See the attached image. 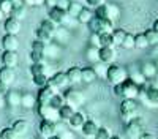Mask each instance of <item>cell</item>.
Masks as SVG:
<instances>
[{
	"mask_svg": "<svg viewBox=\"0 0 158 139\" xmlns=\"http://www.w3.org/2000/svg\"><path fill=\"white\" fill-rule=\"evenodd\" d=\"M152 29H153V30H155V32L158 33V19H156V21L153 22V27H152Z\"/></svg>",
	"mask_w": 158,
	"mask_h": 139,
	"instance_id": "91938a15",
	"label": "cell"
},
{
	"mask_svg": "<svg viewBox=\"0 0 158 139\" xmlns=\"http://www.w3.org/2000/svg\"><path fill=\"white\" fill-rule=\"evenodd\" d=\"M16 79V74H15V70L13 68H8V67H2L0 68V81L5 82L6 85L13 84Z\"/></svg>",
	"mask_w": 158,
	"mask_h": 139,
	"instance_id": "7402d4cb",
	"label": "cell"
},
{
	"mask_svg": "<svg viewBox=\"0 0 158 139\" xmlns=\"http://www.w3.org/2000/svg\"><path fill=\"white\" fill-rule=\"evenodd\" d=\"M71 2H73V0H57V8H60L63 11H68Z\"/></svg>",
	"mask_w": 158,
	"mask_h": 139,
	"instance_id": "f907efd6",
	"label": "cell"
},
{
	"mask_svg": "<svg viewBox=\"0 0 158 139\" xmlns=\"http://www.w3.org/2000/svg\"><path fill=\"white\" fill-rule=\"evenodd\" d=\"M156 19H158V18H156Z\"/></svg>",
	"mask_w": 158,
	"mask_h": 139,
	"instance_id": "003e7915",
	"label": "cell"
},
{
	"mask_svg": "<svg viewBox=\"0 0 158 139\" xmlns=\"http://www.w3.org/2000/svg\"><path fill=\"white\" fill-rule=\"evenodd\" d=\"M0 10L5 13V16H11V13H13V10H15V6H13L11 0H0Z\"/></svg>",
	"mask_w": 158,
	"mask_h": 139,
	"instance_id": "74e56055",
	"label": "cell"
},
{
	"mask_svg": "<svg viewBox=\"0 0 158 139\" xmlns=\"http://www.w3.org/2000/svg\"><path fill=\"white\" fill-rule=\"evenodd\" d=\"M111 131L106 128V126H100L98 128V131H97V134L94 136V139H111Z\"/></svg>",
	"mask_w": 158,
	"mask_h": 139,
	"instance_id": "ab89813d",
	"label": "cell"
},
{
	"mask_svg": "<svg viewBox=\"0 0 158 139\" xmlns=\"http://www.w3.org/2000/svg\"><path fill=\"white\" fill-rule=\"evenodd\" d=\"M36 111L40 114L41 120H51V122H59V109L52 108L51 104H38Z\"/></svg>",
	"mask_w": 158,
	"mask_h": 139,
	"instance_id": "52a82bcc",
	"label": "cell"
},
{
	"mask_svg": "<svg viewBox=\"0 0 158 139\" xmlns=\"http://www.w3.org/2000/svg\"><path fill=\"white\" fill-rule=\"evenodd\" d=\"M90 30L92 33H112L114 30V21L111 19H100V18H94L90 21Z\"/></svg>",
	"mask_w": 158,
	"mask_h": 139,
	"instance_id": "277c9868",
	"label": "cell"
},
{
	"mask_svg": "<svg viewBox=\"0 0 158 139\" xmlns=\"http://www.w3.org/2000/svg\"><path fill=\"white\" fill-rule=\"evenodd\" d=\"M100 47H114V38L112 33H100Z\"/></svg>",
	"mask_w": 158,
	"mask_h": 139,
	"instance_id": "4dcf8cb0",
	"label": "cell"
},
{
	"mask_svg": "<svg viewBox=\"0 0 158 139\" xmlns=\"http://www.w3.org/2000/svg\"><path fill=\"white\" fill-rule=\"evenodd\" d=\"M135 47H138V49L149 47V41H147V38H146V35H144V33L135 35Z\"/></svg>",
	"mask_w": 158,
	"mask_h": 139,
	"instance_id": "d590c367",
	"label": "cell"
},
{
	"mask_svg": "<svg viewBox=\"0 0 158 139\" xmlns=\"http://www.w3.org/2000/svg\"><path fill=\"white\" fill-rule=\"evenodd\" d=\"M48 16H49L48 19H51L54 24H57V25H65V22H67V19H68V13L56 6V8H51V10H49V14H48Z\"/></svg>",
	"mask_w": 158,
	"mask_h": 139,
	"instance_id": "4fadbf2b",
	"label": "cell"
},
{
	"mask_svg": "<svg viewBox=\"0 0 158 139\" xmlns=\"http://www.w3.org/2000/svg\"><path fill=\"white\" fill-rule=\"evenodd\" d=\"M90 46L100 47V36H98V33H92V36H90Z\"/></svg>",
	"mask_w": 158,
	"mask_h": 139,
	"instance_id": "816d5d0a",
	"label": "cell"
},
{
	"mask_svg": "<svg viewBox=\"0 0 158 139\" xmlns=\"http://www.w3.org/2000/svg\"><path fill=\"white\" fill-rule=\"evenodd\" d=\"M3 19H5V13H3L2 10H0V22H2Z\"/></svg>",
	"mask_w": 158,
	"mask_h": 139,
	"instance_id": "94428289",
	"label": "cell"
},
{
	"mask_svg": "<svg viewBox=\"0 0 158 139\" xmlns=\"http://www.w3.org/2000/svg\"><path fill=\"white\" fill-rule=\"evenodd\" d=\"M0 137L2 139H18L16 133L13 131L11 126H6V128H3L2 131H0Z\"/></svg>",
	"mask_w": 158,
	"mask_h": 139,
	"instance_id": "7bdbcfd3",
	"label": "cell"
},
{
	"mask_svg": "<svg viewBox=\"0 0 158 139\" xmlns=\"http://www.w3.org/2000/svg\"><path fill=\"white\" fill-rule=\"evenodd\" d=\"M108 11H109V19L111 21H115L120 16V10H118V6L114 5V3H108Z\"/></svg>",
	"mask_w": 158,
	"mask_h": 139,
	"instance_id": "b9f144b4",
	"label": "cell"
},
{
	"mask_svg": "<svg viewBox=\"0 0 158 139\" xmlns=\"http://www.w3.org/2000/svg\"><path fill=\"white\" fill-rule=\"evenodd\" d=\"M95 71H97V76H101V78H106V71H108V65H104V63L98 62L95 63Z\"/></svg>",
	"mask_w": 158,
	"mask_h": 139,
	"instance_id": "bcb514c9",
	"label": "cell"
},
{
	"mask_svg": "<svg viewBox=\"0 0 158 139\" xmlns=\"http://www.w3.org/2000/svg\"><path fill=\"white\" fill-rule=\"evenodd\" d=\"M36 96L33 93H22V100H21V106L25 109H33L36 106Z\"/></svg>",
	"mask_w": 158,
	"mask_h": 139,
	"instance_id": "4316f807",
	"label": "cell"
},
{
	"mask_svg": "<svg viewBox=\"0 0 158 139\" xmlns=\"http://www.w3.org/2000/svg\"><path fill=\"white\" fill-rule=\"evenodd\" d=\"M2 63L3 67H8V68H13L15 70L19 63V55L16 51H3L2 54Z\"/></svg>",
	"mask_w": 158,
	"mask_h": 139,
	"instance_id": "2e32d148",
	"label": "cell"
},
{
	"mask_svg": "<svg viewBox=\"0 0 158 139\" xmlns=\"http://www.w3.org/2000/svg\"><path fill=\"white\" fill-rule=\"evenodd\" d=\"M25 14H27V8H25V6H22V8H15V10H13V13H11V16L16 18V19H19V21L24 19Z\"/></svg>",
	"mask_w": 158,
	"mask_h": 139,
	"instance_id": "7dc6e473",
	"label": "cell"
},
{
	"mask_svg": "<svg viewBox=\"0 0 158 139\" xmlns=\"http://www.w3.org/2000/svg\"><path fill=\"white\" fill-rule=\"evenodd\" d=\"M25 6H35V0H22Z\"/></svg>",
	"mask_w": 158,
	"mask_h": 139,
	"instance_id": "680465c9",
	"label": "cell"
},
{
	"mask_svg": "<svg viewBox=\"0 0 158 139\" xmlns=\"http://www.w3.org/2000/svg\"><path fill=\"white\" fill-rule=\"evenodd\" d=\"M44 52H35V51H30V60L32 63H44Z\"/></svg>",
	"mask_w": 158,
	"mask_h": 139,
	"instance_id": "ee69618b",
	"label": "cell"
},
{
	"mask_svg": "<svg viewBox=\"0 0 158 139\" xmlns=\"http://www.w3.org/2000/svg\"><path fill=\"white\" fill-rule=\"evenodd\" d=\"M144 35H146L147 41H149V46H156L158 44V33L153 29H147L146 32H144Z\"/></svg>",
	"mask_w": 158,
	"mask_h": 139,
	"instance_id": "8d00e7d4",
	"label": "cell"
},
{
	"mask_svg": "<svg viewBox=\"0 0 158 139\" xmlns=\"http://www.w3.org/2000/svg\"><path fill=\"white\" fill-rule=\"evenodd\" d=\"M57 122H51V120H41L40 122V126H38V131L44 139L51 137V136H56L57 134Z\"/></svg>",
	"mask_w": 158,
	"mask_h": 139,
	"instance_id": "30bf717a",
	"label": "cell"
},
{
	"mask_svg": "<svg viewBox=\"0 0 158 139\" xmlns=\"http://www.w3.org/2000/svg\"><path fill=\"white\" fill-rule=\"evenodd\" d=\"M52 108H56V109H60L63 104H65V100H63V95H60V93H56L54 95V98L51 100V103H49Z\"/></svg>",
	"mask_w": 158,
	"mask_h": 139,
	"instance_id": "60d3db41",
	"label": "cell"
},
{
	"mask_svg": "<svg viewBox=\"0 0 158 139\" xmlns=\"http://www.w3.org/2000/svg\"><path fill=\"white\" fill-rule=\"evenodd\" d=\"M114 93L117 96H120L122 100L123 98H128V100H138L139 95H141V87L136 85L133 81H131L130 78L122 82V84H118L114 87Z\"/></svg>",
	"mask_w": 158,
	"mask_h": 139,
	"instance_id": "6da1fadb",
	"label": "cell"
},
{
	"mask_svg": "<svg viewBox=\"0 0 158 139\" xmlns=\"http://www.w3.org/2000/svg\"><path fill=\"white\" fill-rule=\"evenodd\" d=\"M54 32H51V30H48L46 27H43V25H38L36 27V30H35V36H36V40H40V41H44L46 44H49V41L54 38Z\"/></svg>",
	"mask_w": 158,
	"mask_h": 139,
	"instance_id": "ac0fdd59",
	"label": "cell"
},
{
	"mask_svg": "<svg viewBox=\"0 0 158 139\" xmlns=\"http://www.w3.org/2000/svg\"><path fill=\"white\" fill-rule=\"evenodd\" d=\"M85 57L90 63H98L100 62V47H95V46H90L85 52Z\"/></svg>",
	"mask_w": 158,
	"mask_h": 139,
	"instance_id": "f1b7e54d",
	"label": "cell"
},
{
	"mask_svg": "<svg viewBox=\"0 0 158 139\" xmlns=\"http://www.w3.org/2000/svg\"><path fill=\"white\" fill-rule=\"evenodd\" d=\"M10 85H6L5 82H2V81H0V98H2V96H5L8 92H10V88H8Z\"/></svg>",
	"mask_w": 158,
	"mask_h": 139,
	"instance_id": "f5cc1de1",
	"label": "cell"
},
{
	"mask_svg": "<svg viewBox=\"0 0 158 139\" xmlns=\"http://www.w3.org/2000/svg\"><path fill=\"white\" fill-rule=\"evenodd\" d=\"M21 100H22V93H19L18 90H10L6 93V103L13 108L21 106Z\"/></svg>",
	"mask_w": 158,
	"mask_h": 139,
	"instance_id": "484cf974",
	"label": "cell"
},
{
	"mask_svg": "<svg viewBox=\"0 0 158 139\" xmlns=\"http://www.w3.org/2000/svg\"><path fill=\"white\" fill-rule=\"evenodd\" d=\"M111 139H122V137L118 136V134H112V136H111Z\"/></svg>",
	"mask_w": 158,
	"mask_h": 139,
	"instance_id": "6125c7cd",
	"label": "cell"
},
{
	"mask_svg": "<svg viewBox=\"0 0 158 139\" xmlns=\"http://www.w3.org/2000/svg\"><path fill=\"white\" fill-rule=\"evenodd\" d=\"M118 111H120V116L123 120L130 122L131 119L136 117V114L139 111V103L138 100H128V98H123L120 101V106H118Z\"/></svg>",
	"mask_w": 158,
	"mask_h": 139,
	"instance_id": "3957f363",
	"label": "cell"
},
{
	"mask_svg": "<svg viewBox=\"0 0 158 139\" xmlns=\"http://www.w3.org/2000/svg\"><path fill=\"white\" fill-rule=\"evenodd\" d=\"M139 139H155V136L152 133H142V136Z\"/></svg>",
	"mask_w": 158,
	"mask_h": 139,
	"instance_id": "6f0895ef",
	"label": "cell"
},
{
	"mask_svg": "<svg viewBox=\"0 0 158 139\" xmlns=\"http://www.w3.org/2000/svg\"><path fill=\"white\" fill-rule=\"evenodd\" d=\"M40 25H43V27H46L48 30H51V32H57V29H59V25L57 24H54V22H52L51 19H44V21H41V24H40Z\"/></svg>",
	"mask_w": 158,
	"mask_h": 139,
	"instance_id": "c3c4849f",
	"label": "cell"
},
{
	"mask_svg": "<svg viewBox=\"0 0 158 139\" xmlns=\"http://www.w3.org/2000/svg\"><path fill=\"white\" fill-rule=\"evenodd\" d=\"M155 67H156V70H158V59H156V62H155Z\"/></svg>",
	"mask_w": 158,
	"mask_h": 139,
	"instance_id": "e7e4bbea",
	"label": "cell"
},
{
	"mask_svg": "<svg viewBox=\"0 0 158 139\" xmlns=\"http://www.w3.org/2000/svg\"><path fill=\"white\" fill-rule=\"evenodd\" d=\"M67 76H68L70 85H74V84L82 82V68H79V67H71V68H68Z\"/></svg>",
	"mask_w": 158,
	"mask_h": 139,
	"instance_id": "ffe728a7",
	"label": "cell"
},
{
	"mask_svg": "<svg viewBox=\"0 0 158 139\" xmlns=\"http://www.w3.org/2000/svg\"><path fill=\"white\" fill-rule=\"evenodd\" d=\"M98 128H100V126H98V123H97L95 120L87 119L85 123H84V126H82V130H81V133H82L85 137H92V139H94V136L97 134Z\"/></svg>",
	"mask_w": 158,
	"mask_h": 139,
	"instance_id": "e0dca14e",
	"label": "cell"
},
{
	"mask_svg": "<svg viewBox=\"0 0 158 139\" xmlns=\"http://www.w3.org/2000/svg\"><path fill=\"white\" fill-rule=\"evenodd\" d=\"M46 49H48V44L44 41H40V40H33L32 43V51H35V52H44L46 54Z\"/></svg>",
	"mask_w": 158,
	"mask_h": 139,
	"instance_id": "f35d334b",
	"label": "cell"
},
{
	"mask_svg": "<svg viewBox=\"0 0 158 139\" xmlns=\"http://www.w3.org/2000/svg\"><path fill=\"white\" fill-rule=\"evenodd\" d=\"M59 136H60V139H74V137L71 136V133H70V131H65V133H60Z\"/></svg>",
	"mask_w": 158,
	"mask_h": 139,
	"instance_id": "9f6ffc18",
	"label": "cell"
},
{
	"mask_svg": "<svg viewBox=\"0 0 158 139\" xmlns=\"http://www.w3.org/2000/svg\"><path fill=\"white\" fill-rule=\"evenodd\" d=\"M85 116L82 112H79V111H76L74 114H73V117L68 120V128L71 130V131H81L82 130V126H84V123H85Z\"/></svg>",
	"mask_w": 158,
	"mask_h": 139,
	"instance_id": "9a60e30c",
	"label": "cell"
},
{
	"mask_svg": "<svg viewBox=\"0 0 158 139\" xmlns=\"http://www.w3.org/2000/svg\"><path fill=\"white\" fill-rule=\"evenodd\" d=\"M127 136L130 139H139L142 136V120L135 117V119H131L128 123H127Z\"/></svg>",
	"mask_w": 158,
	"mask_h": 139,
	"instance_id": "ba28073f",
	"label": "cell"
},
{
	"mask_svg": "<svg viewBox=\"0 0 158 139\" xmlns=\"http://www.w3.org/2000/svg\"><path fill=\"white\" fill-rule=\"evenodd\" d=\"M85 3H87V6L92 10V8H98V6H101L103 3H106V2H104V0H85Z\"/></svg>",
	"mask_w": 158,
	"mask_h": 139,
	"instance_id": "681fc988",
	"label": "cell"
},
{
	"mask_svg": "<svg viewBox=\"0 0 158 139\" xmlns=\"http://www.w3.org/2000/svg\"><path fill=\"white\" fill-rule=\"evenodd\" d=\"M44 5H48L49 10H51V8H56V6H57V0H46Z\"/></svg>",
	"mask_w": 158,
	"mask_h": 139,
	"instance_id": "db71d44e",
	"label": "cell"
},
{
	"mask_svg": "<svg viewBox=\"0 0 158 139\" xmlns=\"http://www.w3.org/2000/svg\"><path fill=\"white\" fill-rule=\"evenodd\" d=\"M128 78L131 79V81H133L136 85H139V87H144V85H146V82H147V79L146 78H144V76H142V73L141 71H136V73H128Z\"/></svg>",
	"mask_w": 158,
	"mask_h": 139,
	"instance_id": "e575fe53",
	"label": "cell"
},
{
	"mask_svg": "<svg viewBox=\"0 0 158 139\" xmlns=\"http://www.w3.org/2000/svg\"><path fill=\"white\" fill-rule=\"evenodd\" d=\"M106 79L112 87L118 85V84H122L128 79V70L125 67H120V65H109L108 67V71H106Z\"/></svg>",
	"mask_w": 158,
	"mask_h": 139,
	"instance_id": "7a4b0ae2",
	"label": "cell"
},
{
	"mask_svg": "<svg viewBox=\"0 0 158 139\" xmlns=\"http://www.w3.org/2000/svg\"><path fill=\"white\" fill-rule=\"evenodd\" d=\"M32 82L33 85H36L38 88H43L48 85L49 82V76L48 74H36V76H32Z\"/></svg>",
	"mask_w": 158,
	"mask_h": 139,
	"instance_id": "1f68e13d",
	"label": "cell"
},
{
	"mask_svg": "<svg viewBox=\"0 0 158 139\" xmlns=\"http://www.w3.org/2000/svg\"><path fill=\"white\" fill-rule=\"evenodd\" d=\"M122 47H125V49H133V47H135V35H131V33L127 32V36H125V40H123V43H122Z\"/></svg>",
	"mask_w": 158,
	"mask_h": 139,
	"instance_id": "f6af8a7d",
	"label": "cell"
},
{
	"mask_svg": "<svg viewBox=\"0 0 158 139\" xmlns=\"http://www.w3.org/2000/svg\"><path fill=\"white\" fill-rule=\"evenodd\" d=\"M139 71L142 73V76H144L146 79H155L156 74H158V70H156V67H155V63H152V62L142 63V67H141Z\"/></svg>",
	"mask_w": 158,
	"mask_h": 139,
	"instance_id": "d6986e66",
	"label": "cell"
},
{
	"mask_svg": "<svg viewBox=\"0 0 158 139\" xmlns=\"http://www.w3.org/2000/svg\"><path fill=\"white\" fill-rule=\"evenodd\" d=\"M144 98V101H146V104L150 106V108H158V87L156 85H147L141 88V95Z\"/></svg>",
	"mask_w": 158,
	"mask_h": 139,
	"instance_id": "8992f818",
	"label": "cell"
},
{
	"mask_svg": "<svg viewBox=\"0 0 158 139\" xmlns=\"http://www.w3.org/2000/svg\"><path fill=\"white\" fill-rule=\"evenodd\" d=\"M49 84L56 88V90L59 92L60 88H67L70 85V81H68V76L67 73H63V71H59L56 74H52L51 78H49Z\"/></svg>",
	"mask_w": 158,
	"mask_h": 139,
	"instance_id": "8fae6325",
	"label": "cell"
},
{
	"mask_svg": "<svg viewBox=\"0 0 158 139\" xmlns=\"http://www.w3.org/2000/svg\"><path fill=\"white\" fill-rule=\"evenodd\" d=\"M63 100H65V103L70 104V106H73L74 109L79 108V106H82L84 101H85L84 93L79 92V90H76V88H67V92L63 93Z\"/></svg>",
	"mask_w": 158,
	"mask_h": 139,
	"instance_id": "5b68a950",
	"label": "cell"
},
{
	"mask_svg": "<svg viewBox=\"0 0 158 139\" xmlns=\"http://www.w3.org/2000/svg\"><path fill=\"white\" fill-rule=\"evenodd\" d=\"M74 112H76V109H74L73 106H70V104L65 103V104L59 109V120L68 123V120L73 117V114H74Z\"/></svg>",
	"mask_w": 158,
	"mask_h": 139,
	"instance_id": "cb8c5ba5",
	"label": "cell"
},
{
	"mask_svg": "<svg viewBox=\"0 0 158 139\" xmlns=\"http://www.w3.org/2000/svg\"><path fill=\"white\" fill-rule=\"evenodd\" d=\"M11 2H13V6H15V8H22V6H25L22 0H11Z\"/></svg>",
	"mask_w": 158,
	"mask_h": 139,
	"instance_id": "11a10c76",
	"label": "cell"
},
{
	"mask_svg": "<svg viewBox=\"0 0 158 139\" xmlns=\"http://www.w3.org/2000/svg\"><path fill=\"white\" fill-rule=\"evenodd\" d=\"M56 93H59V92L48 82L46 87L40 88V92H38V95H36V103H38V104H49L51 100L54 98ZM38 104H36V106H38Z\"/></svg>",
	"mask_w": 158,
	"mask_h": 139,
	"instance_id": "9c48e42d",
	"label": "cell"
},
{
	"mask_svg": "<svg viewBox=\"0 0 158 139\" xmlns=\"http://www.w3.org/2000/svg\"><path fill=\"white\" fill-rule=\"evenodd\" d=\"M3 29H5V35H15V36H18V33L22 29V25H21V21L19 19L10 16L3 22Z\"/></svg>",
	"mask_w": 158,
	"mask_h": 139,
	"instance_id": "7c38bea8",
	"label": "cell"
},
{
	"mask_svg": "<svg viewBox=\"0 0 158 139\" xmlns=\"http://www.w3.org/2000/svg\"><path fill=\"white\" fill-rule=\"evenodd\" d=\"M117 59L115 47H100V62L104 65H112L114 60Z\"/></svg>",
	"mask_w": 158,
	"mask_h": 139,
	"instance_id": "5bb4252c",
	"label": "cell"
},
{
	"mask_svg": "<svg viewBox=\"0 0 158 139\" xmlns=\"http://www.w3.org/2000/svg\"><path fill=\"white\" fill-rule=\"evenodd\" d=\"M97 71L94 67H84L82 68V82L84 84H92L97 81Z\"/></svg>",
	"mask_w": 158,
	"mask_h": 139,
	"instance_id": "d4e9b609",
	"label": "cell"
},
{
	"mask_svg": "<svg viewBox=\"0 0 158 139\" xmlns=\"http://www.w3.org/2000/svg\"><path fill=\"white\" fill-rule=\"evenodd\" d=\"M48 139H60V136H59V134H56V136H51V137H48Z\"/></svg>",
	"mask_w": 158,
	"mask_h": 139,
	"instance_id": "be15d7a7",
	"label": "cell"
},
{
	"mask_svg": "<svg viewBox=\"0 0 158 139\" xmlns=\"http://www.w3.org/2000/svg\"><path fill=\"white\" fill-rule=\"evenodd\" d=\"M0 139H2V137H0Z\"/></svg>",
	"mask_w": 158,
	"mask_h": 139,
	"instance_id": "03108f58",
	"label": "cell"
},
{
	"mask_svg": "<svg viewBox=\"0 0 158 139\" xmlns=\"http://www.w3.org/2000/svg\"><path fill=\"white\" fill-rule=\"evenodd\" d=\"M30 74H32V76H36V74H48L46 63H32V65H30Z\"/></svg>",
	"mask_w": 158,
	"mask_h": 139,
	"instance_id": "d6a6232c",
	"label": "cell"
},
{
	"mask_svg": "<svg viewBox=\"0 0 158 139\" xmlns=\"http://www.w3.org/2000/svg\"><path fill=\"white\" fill-rule=\"evenodd\" d=\"M2 47L5 51H18V47H19L18 36H15V35H5L3 40H2Z\"/></svg>",
	"mask_w": 158,
	"mask_h": 139,
	"instance_id": "44dd1931",
	"label": "cell"
},
{
	"mask_svg": "<svg viewBox=\"0 0 158 139\" xmlns=\"http://www.w3.org/2000/svg\"><path fill=\"white\" fill-rule=\"evenodd\" d=\"M125 36H127V32H125L123 29H115V30H112V38H114V44H115V46H122Z\"/></svg>",
	"mask_w": 158,
	"mask_h": 139,
	"instance_id": "836d02e7",
	"label": "cell"
},
{
	"mask_svg": "<svg viewBox=\"0 0 158 139\" xmlns=\"http://www.w3.org/2000/svg\"><path fill=\"white\" fill-rule=\"evenodd\" d=\"M11 128H13V131L16 133L18 137H19V136H24L25 133L29 131V122L25 120V119H18L15 123L11 125Z\"/></svg>",
	"mask_w": 158,
	"mask_h": 139,
	"instance_id": "603a6c76",
	"label": "cell"
},
{
	"mask_svg": "<svg viewBox=\"0 0 158 139\" xmlns=\"http://www.w3.org/2000/svg\"><path fill=\"white\" fill-rule=\"evenodd\" d=\"M84 10V6H82V3H79V2H76V0H73V2L70 3V8H68V16H71V18H74V19H77V16L81 14V11Z\"/></svg>",
	"mask_w": 158,
	"mask_h": 139,
	"instance_id": "f546056e",
	"label": "cell"
},
{
	"mask_svg": "<svg viewBox=\"0 0 158 139\" xmlns=\"http://www.w3.org/2000/svg\"><path fill=\"white\" fill-rule=\"evenodd\" d=\"M95 18V13L92 11L90 8H84L81 11V14L77 16V22H81V24H90V21Z\"/></svg>",
	"mask_w": 158,
	"mask_h": 139,
	"instance_id": "83f0119b",
	"label": "cell"
}]
</instances>
